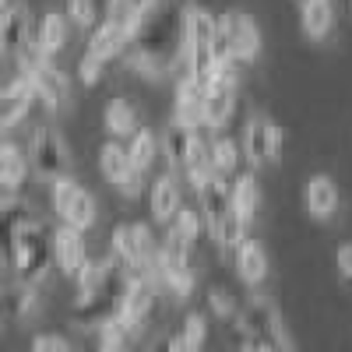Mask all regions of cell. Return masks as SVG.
I'll use <instances>...</instances> for the list:
<instances>
[{
  "instance_id": "obj_33",
  "label": "cell",
  "mask_w": 352,
  "mask_h": 352,
  "mask_svg": "<svg viewBox=\"0 0 352 352\" xmlns=\"http://www.w3.org/2000/svg\"><path fill=\"white\" fill-rule=\"evenodd\" d=\"M134 11H138V0H109L106 4V21H113V25H120V28L131 32Z\"/></svg>"
},
{
  "instance_id": "obj_29",
  "label": "cell",
  "mask_w": 352,
  "mask_h": 352,
  "mask_svg": "<svg viewBox=\"0 0 352 352\" xmlns=\"http://www.w3.org/2000/svg\"><path fill=\"white\" fill-rule=\"evenodd\" d=\"M127 155H131V162H134L141 173L152 169V162H155V155H159V138H155L152 131H134Z\"/></svg>"
},
{
  "instance_id": "obj_7",
  "label": "cell",
  "mask_w": 352,
  "mask_h": 352,
  "mask_svg": "<svg viewBox=\"0 0 352 352\" xmlns=\"http://www.w3.org/2000/svg\"><path fill=\"white\" fill-rule=\"evenodd\" d=\"M113 250L131 272H144L155 278V261H159V243L152 229L144 222H124L113 229Z\"/></svg>"
},
{
  "instance_id": "obj_26",
  "label": "cell",
  "mask_w": 352,
  "mask_h": 352,
  "mask_svg": "<svg viewBox=\"0 0 352 352\" xmlns=\"http://www.w3.org/2000/svg\"><path fill=\"white\" fill-rule=\"evenodd\" d=\"M106 131L113 138H131L138 131V109L127 99H113L106 106Z\"/></svg>"
},
{
  "instance_id": "obj_40",
  "label": "cell",
  "mask_w": 352,
  "mask_h": 352,
  "mask_svg": "<svg viewBox=\"0 0 352 352\" xmlns=\"http://www.w3.org/2000/svg\"><path fill=\"white\" fill-rule=\"evenodd\" d=\"M4 261H8V250H4V247H0V268H4Z\"/></svg>"
},
{
  "instance_id": "obj_41",
  "label": "cell",
  "mask_w": 352,
  "mask_h": 352,
  "mask_svg": "<svg viewBox=\"0 0 352 352\" xmlns=\"http://www.w3.org/2000/svg\"><path fill=\"white\" fill-rule=\"evenodd\" d=\"M4 8H8V0H0V11H4Z\"/></svg>"
},
{
  "instance_id": "obj_19",
  "label": "cell",
  "mask_w": 352,
  "mask_h": 352,
  "mask_svg": "<svg viewBox=\"0 0 352 352\" xmlns=\"http://www.w3.org/2000/svg\"><path fill=\"white\" fill-rule=\"evenodd\" d=\"M232 250H236V272H240V278L247 285H261L264 278H268V254H264L261 243L243 236Z\"/></svg>"
},
{
  "instance_id": "obj_23",
  "label": "cell",
  "mask_w": 352,
  "mask_h": 352,
  "mask_svg": "<svg viewBox=\"0 0 352 352\" xmlns=\"http://www.w3.org/2000/svg\"><path fill=\"white\" fill-rule=\"evenodd\" d=\"M184 204V194H180V180H176L173 173H166V176H159L155 180V187H152V219L155 222H169L173 219V212Z\"/></svg>"
},
{
  "instance_id": "obj_8",
  "label": "cell",
  "mask_w": 352,
  "mask_h": 352,
  "mask_svg": "<svg viewBox=\"0 0 352 352\" xmlns=\"http://www.w3.org/2000/svg\"><path fill=\"white\" fill-rule=\"evenodd\" d=\"M155 307H159L155 278L144 275V272H131L127 285H124V296H120V307H116V317H120L134 335H141V328H148V320L155 317Z\"/></svg>"
},
{
  "instance_id": "obj_32",
  "label": "cell",
  "mask_w": 352,
  "mask_h": 352,
  "mask_svg": "<svg viewBox=\"0 0 352 352\" xmlns=\"http://www.w3.org/2000/svg\"><path fill=\"white\" fill-rule=\"evenodd\" d=\"M204 338H208V324H204V317L201 314H190L187 320H184V331L176 335V338H169V349H201L204 345Z\"/></svg>"
},
{
  "instance_id": "obj_30",
  "label": "cell",
  "mask_w": 352,
  "mask_h": 352,
  "mask_svg": "<svg viewBox=\"0 0 352 352\" xmlns=\"http://www.w3.org/2000/svg\"><path fill=\"white\" fill-rule=\"evenodd\" d=\"M166 226H169L173 232H180L184 240L194 243V240L201 236V229H204V215H201L197 208H190V204H180V208L173 212V219H169Z\"/></svg>"
},
{
  "instance_id": "obj_35",
  "label": "cell",
  "mask_w": 352,
  "mask_h": 352,
  "mask_svg": "<svg viewBox=\"0 0 352 352\" xmlns=\"http://www.w3.org/2000/svg\"><path fill=\"white\" fill-rule=\"evenodd\" d=\"M67 14L81 28L85 25H96V0H67Z\"/></svg>"
},
{
  "instance_id": "obj_6",
  "label": "cell",
  "mask_w": 352,
  "mask_h": 352,
  "mask_svg": "<svg viewBox=\"0 0 352 352\" xmlns=\"http://www.w3.org/2000/svg\"><path fill=\"white\" fill-rule=\"evenodd\" d=\"M236 328H240V342L250 349H292V338L285 335L282 320L268 300L254 296L250 303H243V310L236 317Z\"/></svg>"
},
{
  "instance_id": "obj_28",
  "label": "cell",
  "mask_w": 352,
  "mask_h": 352,
  "mask_svg": "<svg viewBox=\"0 0 352 352\" xmlns=\"http://www.w3.org/2000/svg\"><path fill=\"white\" fill-rule=\"evenodd\" d=\"M208 159H212V169H215L219 176H232V173H236V166H240L236 141H229V138L219 134V138L208 144Z\"/></svg>"
},
{
  "instance_id": "obj_27",
  "label": "cell",
  "mask_w": 352,
  "mask_h": 352,
  "mask_svg": "<svg viewBox=\"0 0 352 352\" xmlns=\"http://www.w3.org/2000/svg\"><path fill=\"white\" fill-rule=\"evenodd\" d=\"M25 173H28V166H25V155L18 152V144L0 138V184L18 187L25 180Z\"/></svg>"
},
{
  "instance_id": "obj_22",
  "label": "cell",
  "mask_w": 352,
  "mask_h": 352,
  "mask_svg": "<svg viewBox=\"0 0 352 352\" xmlns=\"http://www.w3.org/2000/svg\"><path fill=\"white\" fill-rule=\"evenodd\" d=\"M124 46H127V28H120V25H113V21L102 18V25L92 32V39H88V50H85V53L106 64L109 56L124 53Z\"/></svg>"
},
{
  "instance_id": "obj_34",
  "label": "cell",
  "mask_w": 352,
  "mask_h": 352,
  "mask_svg": "<svg viewBox=\"0 0 352 352\" xmlns=\"http://www.w3.org/2000/svg\"><path fill=\"white\" fill-rule=\"evenodd\" d=\"M11 310H14L18 317L32 314V310H36V285H25V282H18L14 296H11Z\"/></svg>"
},
{
  "instance_id": "obj_20",
  "label": "cell",
  "mask_w": 352,
  "mask_h": 352,
  "mask_svg": "<svg viewBox=\"0 0 352 352\" xmlns=\"http://www.w3.org/2000/svg\"><path fill=\"white\" fill-rule=\"evenodd\" d=\"M212 39H215V14L208 8L190 4L187 14H184V50L212 46Z\"/></svg>"
},
{
  "instance_id": "obj_5",
  "label": "cell",
  "mask_w": 352,
  "mask_h": 352,
  "mask_svg": "<svg viewBox=\"0 0 352 352\" xmlns=\"http://www.w3.org/2000/svg\"><path fill=\"white\" fill-rule=\"evenodd\" d=\"M18 60V67H21V74L28 78V85H32V92L46 102V106H64L67 99H71V78L64 74V71H56L53 67V60L50 56L28 39V46L14 56Z\"/></svg>"
},
{
  "instance_id": "obj_17",
  "label": "cell",
  "mask_w": 352,
  "mask_h": 352,
  "mask_svg": "<svg viewBox=\"0 0 352 352\" xmlns=\"http://www.w3.org/2000/svg\"><path fill=\"white\" fill-rule=\"evenodd\" d=\"M32 99H36V92H32V85H28L25 74H18L8 88H0V134L21 120L28 113V106H32Z\"/></svg>"
},
{
  "instance_id": "obj_42",
  "label": "cell",
  "mask_w": 352,
  "mask_h": 352,
  "mask_svg": "<svg viewBox=\"0 0 352 352\" xmlns=\"http://www.w3.org/2000/svg\"><path fill=\"white\" fill-rule=\"evenodd\" d=\"M0 335H4V324H0Z\"/></svg>"
},
{
  "instance_id": "obj_14",
  "label": "cell",
  "mask_w": 352,
  "mask_h": 352,
  "mask_svg": "<svg viewBox=\"0 0 352 352\" xmlns=\"http://www.w3.org/2000/svg\"><path fill=\"white\" fill-rule=\"evenodd\" d=\"M204 148H208V141H204L201 127H184V124H173L169 134H166V159L173 169H187Z\"/></svg>"
},
{
  "instance_id": "obj_25",
  "label": "cell",
  "mask_w": 352,
  "mask_h": 352,
  "mask_svg": "<svg viewBox=\"0 0 352 352\" xmlns=\"http://www.w3.org/2000/svg\"><path fill=\"white\" fill-rule=\"evenodd\" d=\"M32 43H36L46 56L60 53L64 43H67V21H64V14H46V18L39 21V32L32 36Z\"/></svg>"
},
{
  "instance_id": "obj_9",
  "label": "cell",
  "mask_w": 352,
  "mask_h": 352,
  "mask_svg": "<svg viewBox=\"0 0 352 352\" xmlns=\"http://www.w3.org/2000/svg\"><path fill=\"white\" fill-rule=\"evenodd\" d=\"M50 197H53V208L56 215L64 219V226H74V229H88V226H96V197L88 194L85 187H78L71 180V173L67 176H56V180H50Z\"/></svg>"
},
{
  "instance_id": "obj_39",
  "label": "cell",
  "mask_w": 352,
  "mask_h": 352,
  "mask_svg": "<svg viewBox=\"0 0 352 352\" xmlns=\"http://www.w3.org/2000/svg\"><path fill=\"white\" fill-rule=\"evenodd\" d=\"M335 264H338V272H342L345 278H352V243L338 247V254H335Z\"/></svg>"
},
{
  "instance_id": "obj_21",
  "label": "cell",
  "mask_w": 352,
  "mask_h": 352,
  "mask_svg": "<svg viewBox=\"0 0 352 352\" xmlns=\"http://www.w3.org/2000/svg\"><path fill=\"white\" fill-rule=\"evenodd\" d=\"M300 28L310 39H324L335 25V4L331 0H300Z\"/></svg>"
},
{
  "instance_id": "obj_10",
  "label": "cell",
  "mask_w": 352,
  "mask_h": 352,
  "mask_svg": "<svg viewBox=\"0 0 352 352\" xmlns=\"http://www.w3.org/2000/svg\"><path fill=\"white\" fill-rule=\"evenodd\" d=\"M28 159H32V169L39 180H56V176H67L71 173V155H67V144L60 138V131L43 124L32 134V148H28Z\"/></svg>"
},
{
  "instance_id": "obj_18",
  "label": "cell",
  "mask_w": 352,
  "mask_h": 352,
  "mask_svg": "<svg viewBox=\"0 0 352 352\" xmlns=\"http://www.w3.org/2000/svg\"><path fill=\"white\" fill-rule=\"evenodd\" d=\"M303 204H307V212L314 219H320V222L331 219L335 208H338V187H335L331 176H324V173L310 176L307 187H303Z\"/></svg>"
},
{
  "instance_id": "obj_1",
  "label": "cell",
  "mask_w": 352,
  "mask_h": 352,
  "mask_svg": "<svg viewBox=\"0 0 352 352\" xmlns=\"http://www.w3.org/2000/svg\"><path fill=\"white\" fill-rule=\"evenodd\" d=\"M190 0H138V11L127 32L131 71L144 78L166 74L184 53V14Z\"/></svg>"
},
{
  "instance_id": "obj_38",
  "label": "cell",
  "mask_w": 352,
  "mask_h": 352,
  "mask_svg": "<svg viewBox=\"0 0 352 352\" xmlns=\"http://www.w3.org/2000/svg\"><path fill=\"white\" fill-rule=\"evenodd\" d=\"M212 307L219 317H229L232 314V300H229V289H212Z\"/></svg>"
},
{
  "instance_id": "obj_12",
  "label": "cell",
  "mask_w": 352,
  "mask_h": 352,
  "mask_svg": "<svg viewBox=\"0 0 352 352\" xmlns=\"http://www.w3.org/2000/svg\"><path fill=\"white\" fill-rule=\"evenodd\" d=\"M278 148H282V134H278V127L268 120V116H250L247 120V127H243V155H247V162L257 169V166H268L275 155H278Z\"/></svg>"
},
{
  "instance_id": "obj_2",
  "label": "cell",
  "mask_w": 352,
  "mask_h": 352,
  "mask_svg": "<svg viewBox=\"0 0 352 352\" xmlns=\"http://www.w3.org/2000/svg\"><path fill=\"white\" fill-rule=\"evenodd\" d=\"M78 278V303H74V324L78 328H99L102 320H109L120 307L127 275L120 264L113 261H88L74 272Z\"/></svg>"
},
{
  "instance_id": "obj_31",
  "label": "cell",
  "mask_w": 352,
  "mask_h": 352,
  "mask_svg": "<svg viewBox=\"0 0 352 352\" xmlns=\"http://www.w3.org/2000/svg\"><path fill=\"white\" fill-rule=\"evenodd\" d=\"M134 338H138V335H134V331H131V328L124 324V320L116 317V314H113L109 320H102V324H99V345H102V349H109V352H116V349H127Z\"/></svg>"
},
{
  "instance_id": "obj_16",
  "label": "cell",
  "mask_w": 352,
  "mask_h": 352,
  "mask_svg": "<svg viewBox=\"0 0 352 352\" xmlns=\"http://www.w3.org/2000/svg\"><path fill=\"white\" fill-rule=\"evenodd\" d=\"M50 250H53V264H56V268L74 278V272L85 264V240H81V229L64 226V229L50 232Z\"/></svg>"
},
{
  "instance_id": "obj_24",
  "label": "cell",
  "mask_w": 352,
  "mask_h": 352,
  "mask_svg": "<svg viewBox=\"0 0 352 352\" xmlns=\"http://www.w3.org/2000/svg\"><path fill=\"white\" fill-rule=\"evenodd\" d=\"M229 204L236 208L247 222L257 215V208H261V187H257V180H254V173H243V176H236L232 180V187H229Z\"/></svg>"
},
{
  "instance_id": "obj_4",
  "label": "cell",
  "mask_w": 352,
  "mask_h": 352,
  "mask_svg": "<svg viewBox=\"0 0 352 352\" xmlns=\"http://www.w3.org/2000/svg\"><path fill=\"white\" fill-rule=\"evenodd\" d=\"M212 53L219 56V64H247L261 53V28L243 14V11H226L222 18H215V39H212Z\"/></svg>"
},
{
  "instance_id": "obj_15",
  "label": "cell",
  "mask_w": 352,
  "mask_h": 352,
  "mask_svg": "<svg viewBox=\"0 0 352 352\" xmlns=\"http://www.w3.org/2000/svg\"><path fill=\"white\" fill-rule=\"evenodd\" d=\"M204 96H208V85L194 74H187L180 81V88H176V124L204 127Z\"/></svg>"
},
{
  "instance_id": "obj_3",
  "label": "cell",
  "mask_w": 352,
  "mask_h": 352,
  "mask_svg": "<svg viewBox=\"0 0 352 352\" xmlns=\"http://www.w3.org/2000/svg\"><path fill=\"white\" fill-rule=\"evenodd\" d=\"M8 261L14 268V278L25 285H39L50 268H53V250H50V229L43 226V219L25 215L8 243Z\"/></svg>"
},
{
  "instance_id": "obj_36",
  "label": "cell",
  "mask_w": 352,
  "mask_h": 352,
  "mask_svg": "<svg viewBox=\"0 0 352 352\" xmlns=\"http://www.w3.org/2000/svg\"><path fill=\"white\" fill-rule=\"evenodd\" d=\"M78 78L85 81V85H96L99 78H102V60H96V56H81L78 60Z\"/></svg>"
},
{
  "instance_id": "obj_13",
  "label": "cell",
  "mask_w": 352,
  "mask_h": 352,
  "mask_svg": "<svg viewBox=\"0 0 352 352\" xmlns=\"http://www.w3.org/2000/svg\"><path fill=\"white\" fill-rule=\"evenodd\" d=\"M28 39H32V18H28L25 8L8 4L0 11V56L14 60V56L28 46Z\"/></svg>"
},
{
  "instance_id": "obj_11",
  "label": "cell",
  "mask_w": 352,
  "mask_h": 352,
  "mask_svg": "<svg viewBox=\"0 0 352 352\" xmlns=\"http://www.w3.org/2000/svg\"><path fill=\"white\" fill-rule=\"evenodd\" d=\"M99 169H102L106 180L116 184L127 197H138V194L144 190V173L131 162L127 148H120V144H113V141L102 144V152H99Z\"/></svg>"
},
{
  "instance_id": "obj_37",
  "label": "cell",
  "mask_w": 352,
  "mask_h": 352,
  "mask_svg": "<svg viewBox=\"0 0 352 352\" xmlns=\"http://www.w3.org/2000/svg\"><path fill=\"white\" fill-rule=\"evenodd\" d=\"M32 349H36V352H46V349H56V352H67V349H71V342H67L64 335H39V338L32 342Z\"/></svg>"
}]
</instances>
